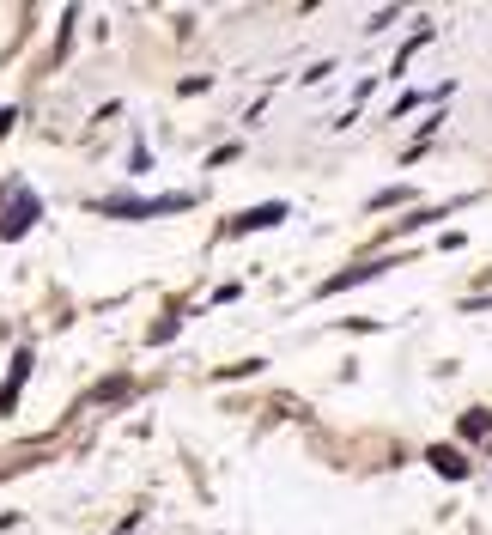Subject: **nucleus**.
I'll return each instance as SVG.
<instances>
[{
    "label": "nucleus",
    "instance_id": "1",
    "mask_svg": "<svg viewBox=\"0 0 492 535\" xmlns=\"http://www.w3.org/2000/svg\"><path fill=\"white\" fill-rule=\"evenodd\" d=\"M432 463H438V469H450V475H462V456H456V450H432Z\"/></svg>",
    "mask_w": 492,
    "mask_h": 535
}]
</instances>
